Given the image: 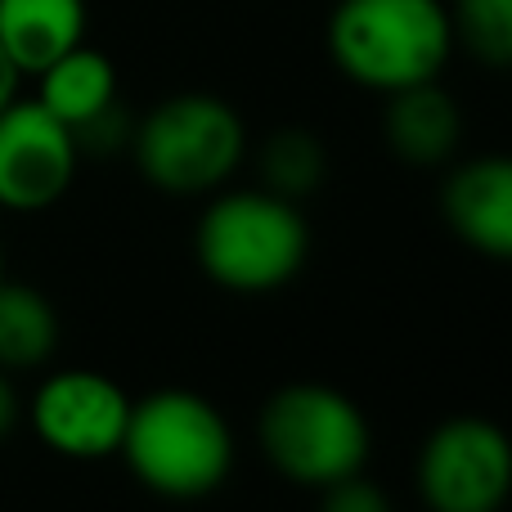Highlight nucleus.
Listing matches in <instances>:
<instances>
[{"mask_svg":"<svg viewBox=\"0 0 512 512\" xmlns=\"http://www.w3.org/2000/svg\"><path fill=\"white\" fill-rule=\"evenodd\" d=\"M333 68L346 81L391 90L436 81L454 54V27L445 0H337L324 27Z\"/></svg>","mask_w":512,"mask_h":512,"instance_id":"nucleus-1","label":"nucleus"},{"mask_svg":"<svg viewBox=\"0 0 512 512\" xmlns=\"http://www.w3.org/2000/svg\"><path fill=\"white\" fill-rule=\"evenodd\" d=\"M126 468L162 499H207L234 472V432L207 396L167 387L135 400L122 450Z\"/></svg>","mask_w":512,"mask_h":512,"instance_id":"nucleus-2","label":"nucleus"},{"mask_svg":"<svg viewBox=\"0 0 512 512\" xmlns=\"http://www.w3.org/2000/svg\"><path fill=\"white\" fill-rule=\"evenodd\" d=\"M198 265L225 292H274L306 270L310 221L301 203L270 189H216L198 216Z\"/></svg>","mask_w":512,"mask_h":512,"instance_id":"nucleus-3","label":"nucleus"},{"mask_svg":"<svg viewBox=\"0 0 512 512\" xmlns=\"http://www.w3.org/2000/svg\"><path fill=\"white\" fill-rule=\"evenodd\" d=\"M131 153L140 176L162 194H216L248 158V126L230 99L180 90L135 122Z\"/></svg>","mask_w":512,"mask_h":512,"instance_id":"nucleus-4","label":"nucleus"},{"mask_svg":"<svg viewBox=\"0 0 512 512\" xmlns=\"http://www.w3.org/2000/svg\"><path fill=\"white\" fill-rule=\"evenodd\" d=\"M256 441L283 481L310 490L364 472L373 450L364 409L324 382H288L274 391L256 418Z\"/></svg>","mask_w":512,"mask_h":512,"instance_id":"nucleus-5","label":"nucleus"},{"mask_svg":"<svg viewBox=\"0 0 512 512\" xmlns=\"http://www.w3.org/2000/svg\"><path fill=\"white\" fill-rule=\"evenodd\" d=\"M418 495L427 512H504L512 499V441L481 414H454L418 450Z\"/></svg>","mask_w":512,"mask_h":512,"instance_id":"nucleus-6","label":"nucleus"},{"mask_svg":"<svg viewBox=\"0 0 512 512\" xmlns=\"http://www.w3.org/2000/svg\"><path fill=\"white\" fill-rule=\"evenodd\" d=\"M135 400L99 369H59L27 400V423L45 450L77 463L113 459L122 450Z\"/></svg>","mask_w":512,"mask_h":512,"instance_id":"nucleus-7","label":"nucleus"},{"mask_svg":"<svg viewBox=\"0 0 512 512\" xmlns=\"http://www.w3.org/2000/svg\"><path fill=\"white\" fill-rule=\"evenodd\" d=\"M81 144L41 99L14 95L0 108V212L54 207L77 180Z\"/></svg>","mask_w":512,"mask_h":512,"instance_id":"nucleus-8","label":"nucleus"},{"mask_svg":"<svg viewBox=\"0 0 512 512\" xmlns=\"http://www.w3.org/2000/svg\"><path fill=\"white\" fill-rule=\"evenodd\" d=\"M441 216L472 252L512 261V153L459 162L441 185Z\"/></svg>","mask_w":512,"mask_h":512,"instance_id":"nucleus-9","label":"nucleus"},{"mask_svg":"<svg viewBox=\"0 0 512 512\" xmlns=\"http://www.w3.org/2000/svg\"><path fill=\"white\" fill-rule=\"evenodd\" d=\"M382 135H387L391 153L409 167H445L463 140L459 99L441 86V77L391 90L387 113H382Z\"/></svg>","mask_w":512,"mask_h":512,"instance_id":"nucleus-10","label":"nucleus"},{"mask_svg":"<svg viewBox=\"0 0 512 512\" xmlns=\"http://www.w3.org/2000/svg\"><path fill=\"white\" fill-rule=\"evenodd\" d=\"M86 0H0V50L23 77L86 41Z\"/></svg>","mask_w":512,"mask_h":512,"instance_id":"nucleus-11","label":"nucleus"},{"mask_svg":"<svg viewBox=\"0 0 512 512\" xmlns=\"http://www.w3.org/2000/svg\"><path fill=\"white\" fill-rule=\"evenodd\" d=\"M32 99H41V104L77 135L81 126H90L113 104H122V99H117V68L104 50L81 41V45H72L68 54H59L50 68L36 72Z\"/></svg>","mask_w":512,"mask_h":512,"instance_id":"nucleus-12","label":"nucleus"},{"mask_svg":"<svg viewBox=\"0 0 512 512\" xmlns=\"http://www.w3.org/2000/svg\"><path fill=\"white\" fill-rule=\"evenodd\" d=\"M59 346V310L32 283L0 279V369L32 373Z\"/></svg>","mask_w":512,"mask_h":512,"instance_id":"nucleus-13","label":"nucleus"},{"mask_svg":"<svg viewBox=\"0 0 512 512\" xmlns=\"http://www.w3.org/2000/svg\"><path fill=\"white\" fill-rule=\"evenodd\" d=\"M256 176H261V189L301 203L306 194H315V189L324 185L328 153H324V144H319V135L306 131V126H279V131L256 149Z\"/></svg>","mask_w":512,"mask_h":512,"instance_id":"nucleus-14","label":"nucleus"},{"mask_svg":"<svg viewBox=\"0 0 512 512\" xmlns=\"http://www.w3.org/2000/svg\"><path fill=\"white\" fill-rule=\"evenodd\" d=\"M454 50L495 72H512V0H450Z\"/></svg>","mask_w":512,"mask_h":512,"instance_id":"nucleus-15","label":"nucleus"},{"mask_svg":"<svg viewBox=\"0 0 512 512\" xmlns=\"http://www.w3.org/2000/svg\"><path fill=\"white\" fill-rule=\"evenodd\" d=\"M319 495H324V508H319V512H391L387 490L373 486L364 472L333 481V486H324Z\"/></svg>","mask_w":512,"mask_h":512,"instance_id":"nucleus-16","label":"nucleus"},{"mask_svg":"<svg viewBox=\"0 0 512 512\" xmlns=\"http://www.w3.org/2000/svg\"><path fill=\"white\" fill-rule=\"evenodd\" d=\"M18 418H23V400H18V391H14V382H9V373L0 369V441H5V436L18 427Z\"/></svg>","mask_w":512,"mask_h":512,"instance_id":"nucleus-17","label":"nucleus"},{"mask_svg":"<svg viewBox=\"0 0 512 512\" xmlns=\"http://www.w3.org/2000/svg\"><path fill=\"white\" fill-rule=\"evenodd\" d=\"M18 81H23V72H18L14 63H9V54L0 50V108H5L9 99L18 95Z\"/></svg>","mask_w":512,"mask_h":512,"instance_id":"nucleus-18","label":"nucleus"},{"mask_svg":"<svg viewBox=\"0 0 512 512\" xmlns=\"http://www.w3.org/2000/svg\"><path fill=\"white\" fill-rule=\"evenodd\" d=\"M0 279H5V243H0Z\"/></svg>","mask_w":512,"mask_h":512,"instance_id":"nucleus-19","label":"nucleus"},{"mask_svg":"<svg viewBox=\"0 0 512 512\" xmlns=\"http://www.w3.org/2000/svg\"><path fill=\"white\" fill-rule=\"evenodd\" d=\"M445 5H450V0H445Z\"/></svg>","mask_w":512,"mask_h":512,"instance_id":"nucleus-20","label":"nucleus"}]
</instances>
